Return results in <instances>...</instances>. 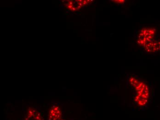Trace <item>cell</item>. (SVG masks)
I'll use <instances>...</instances> for the list:
<instances>
[{
	"label": "cell",
	"mask_w": 160,
	"mask_h": 120,
	"mask_svg": "<svg viewBox=\"0 0 160 120\" xmlns=\"http://www.w3.org/2000/svg\"><path fill=\"white\" fill-rule=\"evenodd\" d=\"M129 81L136 91V95L134 97L135 102L138 106H145L148 103L150 96L148 86L144 82L138 81L136 78H130Z\"/></svg>",
	"instance_id": "obj_1"
},
{
	"label": "cell",
	"mask_w": 160,
	"mask_h": 120,
	"mask_svg": "<svg viewBox=\"0 0 160 120\" xmlns=\"http://www.w3.org/2000/svg\"><path fill=\"white\" fill-rule=\"evenodd\" d=\"M155 33L156 30L154 28H145L142 29L138 35V44L139 45L145 46L146 44L153 41Z\"/></svg>",
	"instance_id": "obj_2"
},
{
	"label": "cell",
	"mask_w": 160,
	"mask_h": 120,
	"mask_svg": "<svg viewBox=\"0 0 160 120\" xmlns=\"http://www.w3.org/2000/svg\"><path fill=\"white\" fill-rule=\"evenodd\" d=\"M144 49L149 53L160 51V41H152L144 46Z\"/></svg>",
	"instance_id": "obj_3"
},
{
	"label": "cell",
	"mask_w": 160,
	"mask_h": 120,
	"mask_svg": "<svg viewBox=\"0 0 160 120\" xmlns=\"http://www.w3.org/2000/svg\"><path fill=\"white\" fill-rule=\"evenodd\" d=\"M113 2H114V3H124L125 1L124 0H122V1H113Z\"/></svg>",
	"instance_id": "obj_4"
}]
</instances>
